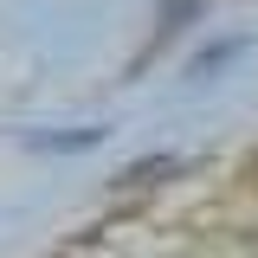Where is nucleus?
Returning <instances> with one entry per match:
<instances>
[{"instance_id": "1", "label": "nucleus", "mask_w": 258, "mask_h": 258, "mask_svg": "<svg viewBox=\"0 0 258 258\" xmlns=\"http://www.w3.org/2000/svg\"><path fill=\"white\" fill-rule=\"evenodd\" d=\"M232 52H239V45H213V52H200V58H194V78H213V71H220Z\"/></svg>"}]
</instances>
